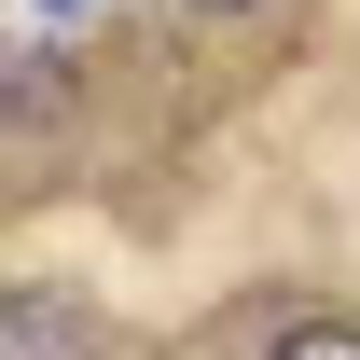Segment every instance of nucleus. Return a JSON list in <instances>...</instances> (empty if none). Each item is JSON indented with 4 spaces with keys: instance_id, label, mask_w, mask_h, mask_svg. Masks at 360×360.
<instances>
[{
    "instance_id": "obj_4",
    "label": "nucleus",
    "mask_w": 360,
    "mask_h": 360,
    "mask_svg": "<svg viewBox=\"0 0 360 360\" xmlns=\"http://www.w3.org/2000/svg\"><path fill=\"white\" fill-rule=\"evenodd\" d=\"M42 14H84V0H42Z\"/></svg>"
},
{
    "instance_id": "obj_1",
    "label": "nucleus",
    "mask_w": 360,
    "mask_h": 360,
    "mask_svg": "<svg viewBox=\"0 0 360 360\" xmlns=\"http://www.w3.org/2000/svg\"><path fill=\"white\" fill-rule=\"evenodd\" d=\"M0 360H111V347L84 333L70 291H14V305H0Z\"/></svg>"
},
{
    "instance_id": "obj_2",
    "label": "nucleus",
    "mask_w": 360,
    "mask_h": 360,
    "mask_svg": "<svg viewBox=\"0 0 360 360\" xmlns=\"http://www.w3.org/2000/svg\"><path fill=\"white\" fill-rule=\"evenodd\" d=\"M264 360H360V319H291Z\"/></svg>"
},
{
    "instance_id": "obj_3",
    "label": "nucleus",
    "mask_w": 360,
    "mask_h": 360,
    "mask_svg": "<svg viewBox=\"0 0 360 360\" xmlns=\"http://www.w3.org/2000/svg\"><path fill=\"white\" fill-rule=\"evenodd\" d=\"M194 14H264V0H194Z\"/></svg>"
}]
</instances>
